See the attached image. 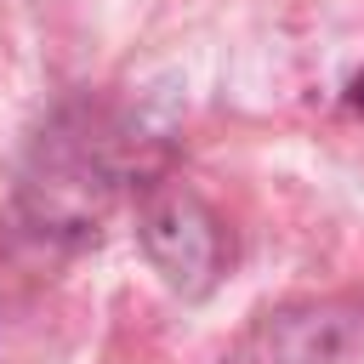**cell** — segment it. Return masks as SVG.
Instances as JSON below:
<instances>
[{
    "instance_id": "obj_1",
    "label": "cell",
    "mask_w": 364,
    "mask_h": 364,
    "mask_svg": "<svg viewBox=\"0 0 364 364\" xmlns=\"http://www.w3.org/2000/svg\"><path fill=\"white\" fill-rule=\"evenodd\" d=\"M142 239H148L154 262L165 267V279H176V284H205L210 267H216V233L205 228V216H199L188 199L154 205Z\"/></svg>"
},
{
    "instance_id": "obj_2",
    "label": "cell",
    "mask_w": 364,
    "mask_h": 364,
    "mask_svg": "<svg viewBox=\"0 0 364 364\" xmlns=\"http://www.w3.org/2000/svg\"><path fill=\"white\" fill-rule=\"evenodd\" d=\"M347 102H353V108H358V114H364V74H358V80H353V91H347Z\"/></svg>"
}]
</instances>
